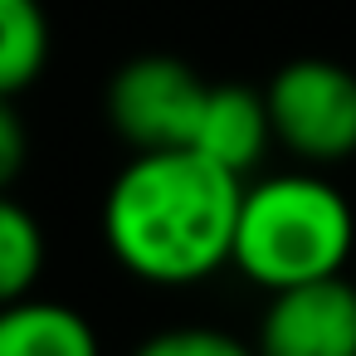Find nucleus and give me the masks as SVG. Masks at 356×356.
Listing matches in <instances>:
<instances>
[{"mask_svg": "<svg viewBox=\"0 0 356 356\" xmlns=\"http://www.w3.org/2000/svg\"><path fill=\"white\" fill-rule=\"evenodd\" d=\"M239 200L244 176L195 147L137 152L108 186L103 234L132 278L181 288L229 264Z\"/></svg>", "mask_w": 356, "mask_h": 356, "instance_id": "1", "label": "nucleus"}, {"mask_svg": "<svg viewBox=\"0 0 356 356\" xmlns=\"http://www.w3.org/2000/svg\"><path fill=\"white\" fill-rule=\"evenodd\" d=\"M351 249H356V215L332 181L288 171L244 186L229 264L249 283L278 293L293 283L332 278L346 268Z\"/></svg>", "mask_w": 356, "mask_h": 356, "instance_id": "2", "label": "nucleus"}, {"mask_svg": "<svg viewBox=\"0 0 356 356\" xmlns=\"http://www.w3.org/2000/svg\"><path fill=\"white\" fill-rule=\"evenodd\" d=\"M264 103L273 142L288 147L298 161L332 166L356 156V74L346 64L322 54L288 59L268 79Z\"/></svg>", "mask_w": 356, "mask_h": 356, "instance_id": "3", "label": "nucleus"}, {"mask_svg": "<svg viewBox=\"0 0 356 356\" xmlns=\"http://www.w3.org/2000/svg\"><path fill=\"white\" fill-rule=\"evenodd\" d=\"M210 83L171 59V54H137L108 83V122L132 152L191 147Z\"/></svg>", "mask_w": 356, "mask_h": 356, "instance_id": "4", "label": "nucleus"}, {"mask_svg": "<svg viewBox=\"0 0 356 356\" xmlns=\"http://www.w3.org/2000/svg\"><path fill=\"white\" fill-rule=\"evenodd\" d=\"M259 356H356V283L346 273L268 293L254 332Z\"/></svg>", "mask_w": 356, "mask_h": 356, "instance_id": "5", "label": "nucleus"}, {"mask_svg": "<svg viewBox=\"0 0 356 356\" xmlns=\"http://www.w3.org/2000/svg\"><path fill=\"white\" fill-rule=\"evenodd\" d=\"M268 142H273V122H268L264 88H249V83H210L191 147L205 152L210 161H220L225 171L249 176L264 161Z\"/></svg>", "mask_w": 356, "mask_h": 356, "instance_id": "6", "label": "nucleus"}, {"mask_svg": "<svg viewBox=\"0 0 356 356\" xmlns=\"http://www.w3.org/2000/svg\"><path fill=\"white\" fill-rule=\"evenodd\" d=\"M0 356H103V346L83 312L30 293L0 307Z\"/></svg>", "mask_w": 356, "mask_h": 356, "instance_id": "7", "label": "nucleus"}, {"mask_svg": "<svg viewBox=\"0 0 356 356\" xmlns=\"http://www.w3.org/2000/svg\"><path fill=\"white\" fill-rule=\"evenodd\" d=\"M49 64V15L40 0H0V98L25 93Z\"/></svg>", "mask_w": 356, "mask_h": 356, "instance_id": "8", "label": "nucleus"}, {"mask_svg": "<svg viewBox=\"0 0 356 356\" xmlns=\"http://www.w3.org/2000/svg\"><path fill=\"white\" fill-rule=\"evenodd\" d=\"M44 273V234L40 220L0 191V307L30 298Z\"/></svg>", "mask_w": 356, "mask_h": 356, "instance_id": "9", "label": "nucleus"}, {"mask_svg": "<svg viewBox=\"0 0 356 356\" xmlns=\"http://www.w3.org/2000/svg\"><path fill=\"white\" fill-rule=\"evenodd\" d=\"M132 356H259V351H254L249 341L220 332V327L191 322V327H166V332L147 337Z\"/></svg>", "mask_w": 356, "mask_h": 356, "instance_id": "10", "label": "nucleus"}, {"mask_svg": "<svg viewBox=\"0 0 356 356\" xmlns=\"http://www.w3.org/2000/svg\"><path fill=\"white\" fill-rule=\"evenodd\" d=\"M25 156H30L25 122H20V113L10 108V98H0V191L15 186V176L25 171Z\"/></svg>", "mask_w": 356, "mask_h": 356, "instance_id": "11", "label": "nucleus"}, {"mask_svg": "<svg viewBox=\"0 0 356 356\" xmlns=\"http://www.w3.org/2000/svg\"><path fill=\"white\" fill-rule=\"evenodd\" d=\"M351 283H356V278H351Z\"/></svg>", "mask_w": 356, "mask_h": 356, "instance_id": "12", "label": "nucleus"}]
</instances>
